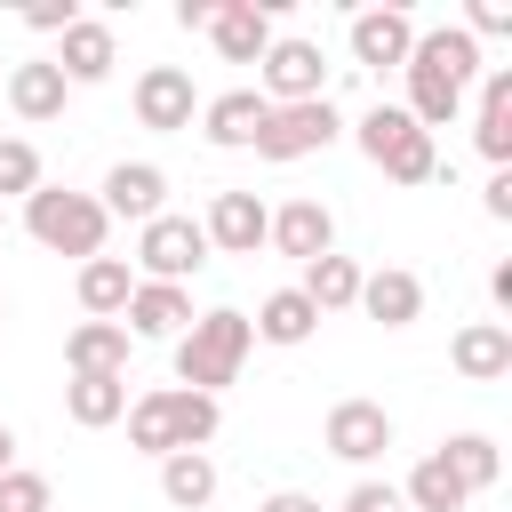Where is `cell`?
<instances>
[{"instance_id":"cell-1","label":"cell","mask_w":512,"mask_h":512,"mask_svg":"<svg viewBox=\"0 0 512 512\" xmlns=\"http://www.w3.org/2000/svg\"><path fill=\"white\" fill-rule=\"evenodd\" d=\"M248 344H256V328H248V312H232V304H216V312H200L184 336H176V384L184 392H224L232 376H240V360H248Z\"/></svg>"},{"instance_id":"cell-2","label":"cell","mask_w":512,"mask_h":512,"mask_svg":"<svg viewBox=\"0 0 512 512\" xmlns=\"http://www.w3.org/2000/svg\"><path fill=\"white\" fill-rule=\"evenodd\" d=\"M24 232L40 240V248H56V256H104V232H112V216L96 208V192H72V184H40L32 200H24Z\"/></svg>"},{"instance_id":"cell-3","label":"cell","mask_w":512,"mask_h":512,"mask_svg":"<svg viewBox=\"0 0 512 512\" xmlns=\"http://www.w3.org/2000/svg\"><path fill=\"white\" fill-rule=\"evenodd\" d=\"M360 152L392 176V184H432L440 176V152H432V136L400 112V104H376L368 120H360Z\"/></svg>"},{"instance_id":"cell-4","label":"cell","mask_w":512,"mask_h":512,"mask_svg":"<svg viewBox=\"0 0 512 512\" xmlns=\"http://www.w3.org/2000/svg\"><path fill=\"white\" fill-rule=\"evenodd\" d=\"M344 136V112H336V96H312V104H272L264 112V128H256V160H304V152H328Z\"/></svg>"},{"instance_id":"cell-5","label":"cell","mask_w":512,"mask_h":512,"mask_svg":"<svg viewBox=\"0 0 512 512\" xmlns=\"http://www.w3.org/2000/svg\"><path fill=\"white\" fill-rule=\"evenodd\" d=\"M208 264V232H200V216H152V224H136V280H168V288H184L192 272Z\"/></svg>"},{"instance_id":"cell-6","label":"cell","mask_w":512,"mask_h":512,"mask_svg":"<svg viewBox=\"0 0 512 512\" xmlns=\"http://www.w3.org/2000/svg\"><path fill=\"white\" fill-rule=\"evenodd\" d=\"M264 104H312V96H328V64H320V40H272L264 48Z\"/></svg>"},{"instance_id":"cell-7","label":"cell","mask_w":512,"mask_h":512,"mask_svg":"<svg viewBox=\"0 0 512 512\" xmlns=\"http://www.w3.org/2000/svg\"><path fill=\"white\" fill-rule=\"evenodd\" d=\"M192 120H200V88H192L184 64H152V72H136V128L176 136V128H192Z\"/></svg>"},{"instance_id":"cell-8","label":"cell","mask_w":512,"mask_h":512,"mask_svg":"<svg viewBox=\"0 0 512 512\" xmlns=\"http://www.w3.org/2000/svg\"><path fill=\"white\" fill-rule=\"evenodd\" d=\"M272 16H280V0H216V16H208L216 56H224V64H264V48L280 40Z\"/></svg>"},{"instance_id":"cell-9","label":"cell","mask_w":512,"mask_h":512,"mask_svg":"<svg viewBox=\"0 0 512 512\" xmlns=\"http://www.w3.org/2000/svg\"><path fill=\"white\" fill-rule=\"evenodd\" d=\"M48 64L64 72V88H96V80H112V64H120L112 24H104V16H72V24L56 32V56H48Z\"/></svg>"},{"instance_id":"cell-10","label":"cell","mask_w":512,"mask_h":512,"mask_svg":"<svg viewBox=\"0 0 512 512\" xmlns=\"http://www.w3.org/2000/svg\"><path fill=\"white\" fill-rule=\"evenodd\" d=\"M320 440H328V456H344V464H376V456L392 448V416H384V400H336L328 424H320Z\"/></svg>"},{"instance_id":"cell-11","label":"cell","mask_w":512,"mask_h":512,"mask_svg":"<svg viewBox=\"0 0 512 512\" xmlns=\"http://www.w3.org/2000/svg\"><path fill=\"white\" fill-rule=\"evenodd\" d=\"M344 40H352V64H368V72L392 64V72H400L408 48H416V16H408V8H360Z\"/></svg>"},{"instance_id":"cell-12","label":"cell","mask_w":512,"mask_h":512,"mask_svg":"<svg viewBox=\"0 0 512 512\" xmlns=\"http://www.w3.org/2000/svg\"><path fill=\"white\" fill-rule=\"evenodd\" d=\"M200 232H208V248H224V256H256L264 232H272V208H264L256 192H216L208 216H200Z\"/></svg>"},{"instance_id":"cell-13","label":"cell","mask_w":512,"mask_h":512,"mask_svg":"<svg viewBox=\"0 0 512 512\" xmlns=\"http://www.w3.org/2000/svg\"><path fill=\"white\" fill-rule=\"evenodd\" d=\"M200 312H192V288H168V280H136V296H128V312H120V328L128 336H184Z\"/></svg>"},{"instance_id":"cell-14","label":"cell","mask_w":512,"mask_h":512,"mask_svg":"<svg viewBox=\"0 0 512 512\" xmlns=\"http://www.w3.org/2000/svg\"><path fill=\"white\" fill-rule=\"evenodd\" d=\"M264 112H272V104H264L256 88H224V96L200 104V136H208L216 152H248L256 128H264Z\"/></svg>"},{"instance_id":"cell-15","label":"cell","mask_w":512,"mask_h":512,"mask_svg":"<svg viewBox=\"0 0 512 512\" xmlns=\"http://www.w3.org/2000/svg\"><path fill=\"white\" fill-rule=\"evenodd\" d=\"M472 144L488 168H512V64L480 72V112H472Z\"/></svg>"},{"instance_id":"cell-16","label":"cell","mask_w":512,"mask_h":512,"mask_svg":"<svg viewBox=\"0 0 512 512\" xmlns=\"http://www.w3.org/2000/svg\"><path fill=\"white\" fill-rule=\"evenodd\" d=\"M160 200H168V176H160L152 160H120V168L104 176V192H96V208H104V216H128V224H152Z\"/></svg>"},{"instance_id":"cell-17","label":"cell","mask_w":512,"mask_h":512,"mask_svg":"<svg viewBox=\"0 0 512 512\" xmlns=\"http://www.w3.org/2000/svg\"><path fill=\"white\" fill-rule=\"evenodd\" d=\"M280 256H296V264H312V256H328L336 248V216H328V200H288V208H272V232H264Z\"/></svg>"},{"instance_id":"cell-18","label":"cell","mask_w":512,"mask_h":512,"mask_svg":"<svg viewBox=\"0 0 512 512\" xmlns=\"http://www.w3.org/2000/svg\"><path fill=\"white\" fill-rule=\"evenodd\" d=\"M448 360H456L464 384H496V376H512V320H472V328H456Z\"/></svg>"},{"instance_id":"cell-19","label":"cell","mask_w":512,"mask_h":512,"mask_svg":"<svg viewBox=\"0 0 512 512\" xmlns=\"http://www.w3.org/2000/svg\"><path fill=\"white\" fill-rule=\"evenodd\" d=\"M360 312H368V320H384V328H416V320H424V280H416V272H400V264L360 272Z\"/></svg>"},{"instance_id":"cell-20","label":"cell","mask_w":512,"mask_h":512,"mask_svg":"<svg viewBox=\"0 0 512 512\" xmlns=\"http://www.w3.org/2000/svg\"><path fill=\"white\" fill-rule=\"evenodd\" d=\"M128 328L120 320H80L72 336H64V368L72 376H128Z\"/></svg>"},{"instance_id":"cell-21","label":"cell","mask_w":512,"mask_h":512,"mask_svg":"<svg viewBox=\"0 0 512 512\" xmlns=\"http://www.w3.org/2000/svg\"><path fill=\"white\" fill-rule=\"evenodd\" d=\"M408 64H424V72H440V80L472 88V80H480V40H472L464 24H432V32H416Z\"/></svg>"},{"instance_id":"cell-22","label":"cell","mask_w":512,"mask_h":512,"mask_svg":"<svg viewBox=\"0 0 512 512\" xmlns=\"http://www.w3.org/2000/svg\"><path fill=\"white\" fill-rule=\"evenodd\" d=\"M8 104H16V120H64V104H72V88H64V72L48 64V56H32V64H16L8 72Z\"/></svg>"},{"instance_id":"cell-23","label":"cell","mask_w":512,"mask_h":512,"mask_svg":"<svg viewBox=\"0 0 512 512\" xmlns=\"http://www.w3.org/2000/svg\"><path fill=\"white\" fill-rule=\"evenodd\" d=\"M216 456L208 448H176V456H160V496L176 504V512H208L216 504Z\"/></svg>"},{"instance_id":"cell-24","label":"cell","mask_w":512,"mask_h":512,"mask_svg":"<svg viewBox=\"0 0 512 512\" xmlns=\"http://www.w3.org/2000/svg\"><path fill=\"white\" fill-rule=\"evenodd\" d=\"M128 296H136V264L128 256H88L80 264V312L88 320H120Z\"/></svg>"},{"instance_id":"cell-25","label":"cell","mask_w":512,"mask_h":512,"mask_svg":"<svg viewBox=\"0 0 512 512\" xmlns=\"http://www.w3.org/2000/svg\"><path fill=\"white\" fill-rule=\"evenodd\" d=\"M296 288H304V304H312L320 320H328V312H352V304H360V264L328 248V256H312V264H304V280H296Z\"/></svg>"},{"instance_id":"cell-26","label":"cell","mask_w":512,"mask_h":512,"mask_svg":"<svg viewBox=\"0 0 512 512\" xmlns=\"http://www.w3.org/2000/svg\"><path fill=\"white\" fill-rule=\"evenodd\" d=\"M64 416H72L80 432L120 424V416H128V376H72V384H64Z\"/></svg>"},{"instance_id":"cell-27","label":"cell","mask_w":512,"mask_h":512,"mask_svg":"<svg viewBox=\"0 0 512 512\" xmlns=\"http://www.w3.org/2000/svg\"><path fill=\"white\" fill-rule=\"evenodd\" d=\"M400 504H408V512H464L472 488H464V480L448 472V456L432 448V456H416V472L400 480Z\"/></svg>"},{"instance_id":"cell-28","label":"cell","mask_w":512,"mask_h":512,"mask_svg":"<svg viewBox=\"0 0 512 512\" xmlns=\"http://www.w3.org/2000/svg\"><path fill=\"white\" fill-rule=\"evenodd\" d=\"M264 344H312V328H320V312L304 304V288H272L264 304H256V320H248Z\"/></svg>"},{"instance_id":"cell-29","label":"cell","mask_w":512,"mask_h":512,"mask_svg":"<svg viewBox=\"0 0 512 512\" xmlns=\"http://www.w3.org/2000/svg\"><path fill=\"white\" fill-rule=\"evenodd\" d=\"M128 448L136 456H176V424H168V384H152L144 400H128Z\"/></svg>"},{"instance_id":"cell-30","label":"cell","mask_w":512,"mask_h":512,"mask_svg":"<svg viewBox=\"0 0 512 512\" xmlns=\"http://www.w3.org/2000/svg\"><path fill=\"white\" fill-rule=\"evenodd\" d=\"M168 424H176V448H208V440L224 432V408H216L208 392H184V384H168Z\"/></svg>"},{"instance_id":"cell-31","label":"cell","mask_w":512,"mask_h":512,"mask_svg":"<svg viewBox=\"0 0 512 512\" xmlns=\"http://www.w3.org/2000/svg\"><path fill=\"white\" fill-rule=\"evenodd\" d=\"M440 456H448V472L480 496V488H496V472H504V456H496V440L488 432H456V440H440Z\"/></svg>"},{"instance_id":"cell-32","label":"cell","mask_w":512,"mask_h":512,"mask_svg":"<svg viewBox=\"0 0 512 512\" xmlns=\"http://www.w3.org/2000/svg\"><path fill=\"white\" fill-rule=\"evenodd\" d=\"M48 176H40V152L24 136H0V200H32Z\"/></svg>"},{"instance_id":"cell-33","label":"cell","mask_w":512,"mask_h":512,"mask_svg":"<svg viewBox=\"0 0 512 512\" xmlns=\"http://www.w3.org/2000/svg\"><path fill=\"white\" fill-rule=\"evenodd\" d=\"M0 512H56V488H48V472H24V464H8V472H0Z\"/></svg>"},{"instance_id":"cell-34","label":"cell","mask_w":512,"mask_h":512,"mask_svg":"<svg viewBox=\"0 0 512 512\" xmlns=\"http://www.w3.org/2000/svg\"><path fill=\"white\" fill-rule=\"evenodd\" d=\"M464 32L472 40H512V0H472L464 8Z\"/></svg>"},{"instance_id":"cell-35","label":"cell","mask_w":512,"mask_h":512,"mask_svg":"<svg viewBox=\"0 0 512 512\" xmlns=\"http://www.w3.org/2000/svg\"><path fill=\"white\" fill-rule=\"evenodd\" d=\"M336 512H408V504H400L392 480H352V496H344Z\"/></svg>"},{"instance_id":"cell-36","label":"cell","mask_w":512,"mask_h":512,"mask_svg":"<svg viewBox=\"0 0 512 512\" xmlns=\"http://www.w3.org/2000/svg\"><path fill=\"white\" fill-rule=\"evenodd\" d=\"M480 208H488L496 224H512V168H496V176H488V192H480Z\"/></svg>"},{"instance_id":"cell-37","label":"cell","mask_w":512,"mask_h":512,"mask_svg":"<svg viewBox=\"0 0 512 512\" xmlns=\"http://www.w3.org/2000/svg\"><path fill=\"white\" fill-rule=\"evenodd\" d=\"M256 512H328V504H320V496H304V488H272Z\"/></svg>"},{"instance_id":"cell-38","label":"cell","mask_w":512,"mask_h":512,"mask_svg":"<svg viewBox=\"0 0 512 512\" xmlns=\"http://www.w3.org/2000/svg\"><path fill=\"white\" fill-rule=\"evenodd\" d=\"M72 16H80V8H72V0H64V8H24V24H32V32H64V24H72Z\"/></svg>"},{"instance_id":"cell-39","label":"cell","mask_w":512,"mask_h":512,"mask_svg":"<svg viewBox=\"0 0 512 512\" xmlns=\"http://www.w3.org/2000/svg\"><path fill=\"white\" fill-rule=\"evenodd\" d=\"M208 16H216V0H176V24L184 32H208Z\"/></svg>"},{"instance_id":"cell-40","label":"cell","mask_w":512,"mask_h":512,"mask_svg":"<svg viewBox=\"0 0 512 512\" xmlns=\"http://www.w3.org/2000/svg\"><path fill=\"white\" fill-rule=\"evenodd\" d=\"M488 296H496V312H512V256L488 272Z\"/></svg>"},{"instance_id":"cell-41","label":"cell","mask_w":512,"mask_h":512,"mask_svg":"<svg viewBox=\"0 0 512 512\" xmlns=\"http://www.w3.org/2000/svg\"><path fill=\"white\" fill-rule=\"evenodd\" d=\"M8 464H16V432L0 424V472H8Z\"/></svg>"},{"instance_id":"cell-42","label":"cell","mask_w":512,"mask_h":512,"mask_svg":"<svg viewBox=\"0 0 512 512\" xmlns=\"http://www.w3.org/2000/svg\"><path fill=\"white\" fill-rule=\"evenodd\" d=\"M0 328H8V304H0Z\"/></svg>"},{"instance_id":"cell-43","label":"cell","mask_w":512,"mask_h":512,"mask_svg":"<svg viewBox=\"0 0 512 512\" xmlns=\"http://www.w3.org/2000/svg\"><path fill=\"white\" fill-rule=\"evenodd\" d=\"M0 232H8V216H0Z\"/></svg>"}]
</instances>
